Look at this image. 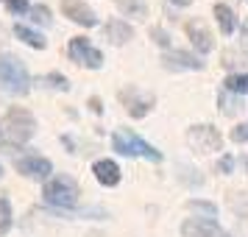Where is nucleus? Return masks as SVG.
Returning a JSON list of instances; mask_svg holds the SVG:
<instances>
[{"label":"nucleus","mask_w":248,"mask_h":237,"mask_svg":"<svg viewBox=\"0 0 248 237\" xmlns=\"http://www.w3.org/2000/svg\"><path fill=\"white\" fill-rule=\"evenodd\" d=\"M34 114L20 109V106H14L9 112L0 117V137L9 142V145H25L31 137H34Z\"/></svg>","instance_id":"obj_1"},{"label":"nucleus","mask_w":248,"mask_h":237,"mask_svg":"<svg viewBox=\"0 0 248 237\" xmlns=\"http://www.w3.org/2000/svg\"><path fill=\"white\" fill-rule=\"evenodd\" d=\"M0 87L12 95H25L31 90V76L23 67V62L12 53H0Z\"/></svg>","instance_id":"obj_2"},{"label":"nucleus","mask_w":248,"mask_h":237,"mask_svg":"<svg viewBox=\"0 0 248 237\" xmlns=\"http://www.w3.org/2000/svg\"><path fill=\"white\" fill-rule=\"evenodd\" d=\"M112 145H114V151H120V154H125V157H142V159H151V162H159V159H162L159 151H154L148 142H142V140H140L134 131H128V128L114 131Z\"/></svg>","instance_id":"obj_3"},{"label":"nucleus","mask_w":248,"mask_h":237,"mask_svg":"<svg viewBox=\"0 0 248 237\" xmlns=\"http://www.w3.org/2000/svg\"><path fill=\"white\" fill-rule=\"evenodd\" d=\"M42 195L53 206H73V204L78 201V184L70 176H53V179H47Z\"/></svg>","instance_id":"obj_4"},{"label":"nucleus","mask_w":248,"mask_h":237,"mask_svg":"<svg viewBox=\"0 0 248 237\" xmlns=\"http://www.w3.org/2000/svg\"><path fill=\"white\" fill-rule=\"evenodd\" d=\"M187 142L195 154H212V151H220L223 137L217 134V128H212V126H192L187 131Z\"/></svg>","instance_id":"obj_5"},{"label":"nucleus","mask_w":248,"mask_h":237,"mask_svg":"<svg viewBox=\"0 0 248 237\" xmlns=\"http://www.w3.org/2000/svg\"><path fill=\"white\" fill-rule=\"evenodd\" d=\"M120 103L125 106V112L131 114V117H145L151 112V106H154V95H145L137 87H125L120 92Z\"/></svg>","instance_id":"obj_6"},{"label":"nucleus","mask_w":248,"mask_h":237,"mask_svg":"<svg viewBox=\"0 0 248 237\" xmlns=\"http://www.w3.org/2000/svg\"><path fill=\"white\" fill-rule=\"evenodd\" d=\"M67 53L73 62H81L84 67H101V50H95V47L84 39V36H76V39H70V47H67Z\"/></svg>","instance_id":"obj_7"},{"label":"nucleus","mask_w":248,"mask_h":237,"mask_svg":"<svg viewBox=\"0 0 248 237\" xmlns=\"http://www.w3.org/2000/svg\"><path fill=\"white\" fill-rule=\"evenodd\" d=\"M62 12L67 14L73 23L84 25V28H90V25L98 23V17L92 14V9H90V6H84L81 0H62Z\"/></svg>","instance_id":"obj_8"},{"label":"nucleus","mask_w":248,"mask_h":237,"mask_svg":"<svg viewBox=\"0 0 248 237\" xmlns=\"http://www.w3.org/2000/svg\"><path fill=\"white\" fill-rule=\"evenodd\" d=\"M181 235L184 237H229L215 221H187V223H181Z\"/></svg>","instance_id":"obj_9"},{"label":"nucleus","mask_w":248,"mask_h":237,"mask_svg":"<svg viewBox=\"0 0 248 237\" xmlns=\"http://www.w3.org/2000/svg\"><path fill=\"white\" fill-rule=\"evenodd\" d=\"M187 36L192 39V45L198 47L201 53H209L212 45H215L212 42V31H209L201 20H190V23H187Z\"/></svg>","instance_id":"obj_10"},{"label":"nucleus","mask_w":248,"mask_h":237,"mask_svg":"<svg viewBox=\"0 0 248 237\" xmlns=\"http://www.w3.org/2000/svg\"><path fill=\"white\" fill-rule=\"evenodd\" d=\"M17 170L23 176H31V179H47L50 162L45 157H25V159H17Z\"/></svg>","instance_id":"obj_11"},{"label":"nucleus","mask_w":248,"mask_h":237,"mask_svg":"<svg viewBox=\"0 0 248 237\" xmlns=\"http://www.w3.org/2000/svg\"><path fill=\"white\" fill-rule=\"evenodd\" d=\"M162 62H165V67H170V70H201L203 67L201 59L192 56V53H184V50H173V53H168Z\"/></svg>","instance_id":"obj_12"},{"label":"nucleus","mask_w":248,"mask_h":237,"mask_svg":"<svg viewBox=\"0 0 248 237\" xmlns=\"http://www.w3.org/2000/svg\"><path fill=\"white\" fill-rule=\"evenodd\" d=\"M92 173H95L98 181L106 184V187H114V184L120 181V168L114 165L112 159H101V162H95V165H92Z\"/></svg>","instance_id":"obj_13"},{"label":"nucleus","mask_w":248,"mask_h":237,"mask_svg":"<svg viewBox=\"0 0 248 237\" xmlns=\"http://www.w3.org/2000/svg\"><path fill=\"white\" fill-rule=\"evenodd\" d=\"M106 36H109V42L123 45V42H128V39L134 36V31H131V25L120 23V20H112V23L106 25Z\"/></svg>","instance_id":"obj_14"},{"label":"nucleus","mask_w":248,"mask_h":237,"mask_svg":"<svg viewBox=\"0 0 248 237\" xmlns=\"http://www.w3.org/2000/svg\"><path fill=\"white\" fill-rule=\"evenodd\" d=\"M215 17H217V25H220V31H223V34H232V31H234L237 20H234V12H232L229 6L217 3V6H215Z\"/></svg>","instance_id":"obj_15"},{"label":"nucleus","mask_w":248,"mask_h":237,"mask_svg":"<svg viewBox=\"0 0 248 237\" xmlns=\"http://www.w3.org/2000/svg\"><path fill=\"white\" fill-rule=\"evenodd\" d=\"M14 34L23 39L25 45H31V47H36V50H42L45 47V36H39L36 31H31V28H25V25H14Z\"/></svg>","instance_id":"obj_16"},{"label":"nucleus","mask_w":248,"mask_h":237,"mask_svg":"<svg viewBox=\"0 0 248 237\" xmlns=\"http://www.w3.org/2000/svg\"><path fill=\"white\" fill-rule=\"evenodd\" d=\"M226 92L246 95V92H248V73H234V76H226Z\"/></svg>","instance_id":"obj_17"},{"label":"nucleus","mask_w":248,"mask_h":237,"mask_svg":"<svg viewBox=\"0 0 248 237\" xmlns=\"http://www.w3.org/2000/svg\"><path fill=\"white\" fill-rule=\"evenodd\" d=\"M12 229V204L9 198H0V235H6Z\"/></svg>","instance_id":"obj_18"},{"label":"nucleus","mask_w":248,"mask_h":237,"mask_svg":"<svg viewBox=\"0 0 248 237\" xmlns=\"http://www.w3.org/2000/svg\"><path fill=\"white\" fill-rule=\"evenodd\" d=\"M117 6H120V12H125V14H145V3L142 0H117Z\"/></svg>","instance_id":"obj_19"},{"label":"nucleus","mask_w":248,"mask_h":237,"mask_svg":"<svg viewBox=\"0 0 248 237\" xmlns=\"http://www.w3.org/2000/svg\"><path fill=\"white\" fill-rule=\"evenodd\" d=\"M240 109H243V103L237 101V98H229L226 92L220 95V112H223V114H237Z\"/></svg>","instance_id":"obj_20"},{"label":"nucleus","mask_w":248,"mask_h":237,"mask_svg":"<svg viewBox=\"0 0 248 237\" xmlns=\"http://www.w3.org/2000/svg\"><path fill=\"white\" fill-rule=\"evenodd\" d=\"M190 209H195V212H203V215H209V218H215V215H217L215 204H206V201H190Z\"/></svg>","instance_id":"obj_21"},{"label":"nucleus","mask_w":248,"mask_h":237,"mask_svg":"<svg viewBox=\"0 0 248 237\" xmlns=\"http://www.w3.org/2000/svg\"><path fill=\"white\" fill-rule=\"evenodd\" d=\"M31 17H34L36 23H50V9L47 6H34L31 9Z\"/></svg>","instance_id":"obj_22"},{"label":"nucleus","mask_w":248,"mask_h":237,"mask_svg":"<svg viewBox=\"0 0 248 237\" xmlns=\"http://www.w3.org/2000/svg\"><path fill=\"white\" fill-rule=\"evenodd\" d=\"M45 84H50V87H56V90H67L70 84L64 76H59V73H53V76H45Z\"/></svg>","instance_id":"obj_23"},{"label":"nucleus","mask_w":248,"mask_h":237,"mask_svg":"<svg viewBox=\"0 0 248 237\" xmlns=\"http://www.w3.org/2000/svg\"><path fill=\"white\" fill-rule=\"evenodd\" d=\"M6 6H9V12L23 14L25 9H28V0H6Z\"/></svg>","instance_id":"obj_24"},{"label":"nucleus","mask_w":248,"mask_h":237,"mask_svg":"<svg viewBox=\"0 0 248 237\" xmlns=\"http://www.w3.org/2000/svg\"><path fill=\"white\" fill-rule=\"evenodd\" d=\"M232 140H234V142H246L248 140V126H237L234 131H232Z\"/></svg>","instance_id":"obj_25"},{"label":"nucleus","mask_w":248,"mask_h":237,"mask_svg":"<svg viewBox=\"0 0 248 237\" xmlns=\"http://www.w3.org/2000/svg\"><path fill=\"white\" fill-rule=\"evenodd\" d=\"M151 36H154V42H159L162 47H168V45H170L168 34H165V31H159V28H154V31H151Z\"/></svg>","instance_id":"obj_26"},{"label":"nucleus","mask_w":248,"mask_h":237,"mask_svg":"<svg viewBox=\"0 0 248 237\" xmlns=\"http://www.w3.org/2000/svg\"><path fill=\"white\" fill-rule=\"evenodd\" d=\"M232 165H234V159H232V157H223L220 162H217V170H220V173H229V170H232Z\"/></svg>","instance_id":"obj_27"},{"label":"nucleus","mask_w":248,"mask_h":237,"mask_svg":"<svg viewBox=\"0 0 248 237\" xmlns=\"http://www.w3.org/2000/svg\"><path fill=\"white\" fill-rule=\"evenodd\" d=\"M90 106L95 109V112H101V101H98V98H92V101H90Z\"/></svg>","instance_id":"obj_28"},{"label":"nucleus","mask_w":248,"mask_h":237,"mask_svg":"<svg viewBox=\"0 0 248 237\" xmlns=\"http://www.w3.org/2000/svg\"><path fill=\"white\" fill-rule=\"evenodd\" d=\"M243 42H246V47H248V23H246V28H243Z\"/></svg>","instance_id":"obj_29"},{"label":"nucleus","mask_w":248,"mask_h":237,"mask_svg":"<svg viewBox=\"0 0 248 237\" xmlns=\"http://www.w3.org/2000/svg\"><path fill=\"white\" fill-rule=\"evenodd\" d=\"M173 3H179V6H190V0H173Z\"/></svg>","instance_id":"obj_30"},{"label":"nucleus","mask_w":248,"mask_h":237,"mask_svg":"<svg viewBox=\"0 0 248 237\" xmlns=\"http://www.w3.org/2000/svg\"><path fill=\"white\" fill-rule=\"evenodd\" d=\"M0 176H3V168H0Z\"/></svg>","instance_id":"obj_31"}]
</instances>
